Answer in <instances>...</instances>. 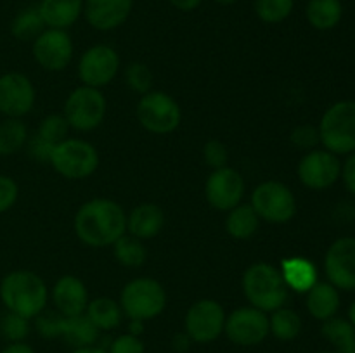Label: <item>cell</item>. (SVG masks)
Instances as JSON below:
<instances>
[{"label": "cell", "instance_id": "obj_36", "mask_svg": "<svg viewBox=\"0 0 355 353\" xmlns=\"http://www.w3.org/2000/svg\"><path fill=\"white\" fill-rule=\"evenodd\" d=\"M0 332L9 343H19L30 336L31 325L30 318H24L21 315L7 311L0 320Z\"/></svg>", "mask_w": 355, "mask_h": 353}, {"label": "cell", "instance_id": "obj_51", "mask_svg": "<svg viewBox=\"0 0 355 353\" xmlns=\"http://www.w3.org/2000/svg\"><path fill=\"white\" fill-rule=\"evenodd\" d=\"M321 353H336V352H321Z\"/></svg>", "mask_w": 355, "mask_h": 353}, {"label": "cell", "instance_id": "obj_49", "mask_svg": "<svg viewBox=\"0 0 355 353\" xmlns=\"http://www.w3.org/2000/svg\"><path fill=\"white\" fill-rule=\"evenodd\" d=\"M349 322L355 327V301H352V305L349 307Z\"/></svg>", "mask_w": 355, "mask_h": 353}, {"label": "cell", "instance_id": "obj_6", "mask_svg": "<svg viewBox=\"0 0 355 353\" xmlns=\"http://www.w3.org/2000/svg\"><path fill=\"white\" fill-rule=\"evenodd\" d=\"M49 163L64 179L83 180L99 168V152L96 145L83 138L68 137L54 145Z\"/></svg>", "mask_w": 355, "mask_h": 353}, {"label": "cell", "instance_id": "obj_12", "mask_svg": "<svg viewBox=\"0 0 355 353\" xmlns=\"http://www.w3.org/2000/svg\"><path fill=\"white\" fill-rule=\"evenodd\" d=\"M121 59L116 48L106 44H97L87 48L78 61V76L82 85L103 89L116 78Z\"/></svg>", "mask_w": 355, "mask_h": 353}, {"label": "cell", "instance_id": "obj_10", "mask_svg": "<svg viewBox=\"0 0 355 353\" xmlns=\"http://www.w3.org/2000/svg\"><path fill=\"white\" fill-rule=\"evenodd\" d=\"M225 317L227 314L217 300L203 298V300L194 301L187 308L186 317H184V331L193 343L208 345V343L217 341L224 334Z\"/></svg>", "mask_w": 355, "mask_h": 353}, {"label": "cell", "instance_id": "obj_3", "mask_svg": "<svg viewBox=\"0 0 355 353\" xmlns=\"http://www.w3.org/2000/svg\"><path fill=\"white\" fill-rule=\"evenodd\" d=\"M241 287L248 303L266 314L284 307L290 296L281 270L266 262L253 263L245 270Z\"/></svg>", "mask_w": 355, "mask_h": 353}, {"label": "cell", "instance_id": "obj_19", "mask_svg": "<svg viewBox=\"0 0 355 353\" xmlns=\"http://www.w3.org/2000/svg\"><path fill=\"white\" fill-rule=\"evenodd\" d=\"M52 301L55 310L64 317H75V315L85 314L89 305V289L80 277L62 275L55 280L52 287Z\"/></svg>", "mask_w": 355, "mask_h": 353}, {"label": "cell", "instance_id": "obj_45", "mask_svg": "<svg viewBox=\"0 0 355 353\" xmlns=\"http://www.w3.org/2000/svg\"><path fill=\"white\" fill-rule=\"evenodd\" d=\"M177 10H182V12H191V10L198 9V7L203 3V0H168Z\"/></svg>", "mask_w": 355, "mask_h": 353}, {"label": "cell", "instance_id": "obj_7", "mask_svg": "<svg viewBox=\"0 0 355 353\" xmlns=\"http://www.w3.org/2000/svg\"><path fill=\"white\" fill-rule=\"evenodd\" d=\"M135 116L141 127L149 134L166 135L180 127L182 109L170 93L162 90H149L139 99Z\"/></svg>", "mask_w": 355, "mask_h": 353}, {"label": "cell", "instance_id": "obj_39", "mask_svg": "<svg viewBox=\"0 0 355 353\" xmlns=\"http://www.w3.org/2000/svg\"><path fill=\"white\" fill-rule=\"evenodd\" d=\"M203 159L211 170L229 166V149L222 141L211 138L203 145Z\"/></svg>", "mask_w": 355, "mask_h": 353}, {"label": "cell", "instance_id": "obj_47", "mask_svg": "<svg viewBox=\"0 0 355 353\" xmlns=\"http://www.w3.org/2000/svg\"><path fill=\"white\" fill-rule=\"evenodd\" d=\"M71 353H107V350L99 345H90V346H82V348H75Z\"/></svg>", "mask_w": 355, "mask_h": 353}, {"label": "cell", "instance_id": "obj_1", "mask_svg": "<svg viewBox=\"0 0 355 353\" xmlns=\"http://www.w3.org/2000/svg\"><path fill=\"white\" fill-rule=\"evenodd\" d=\"M73 228L85 246L107 248L127 234V213L116 201L94 197L78 208Z\"/></svg>", "mask_w": 355, "mask_h": 353}, {"label": "cell", "instance_id": "obj_34", "mask_svg": "<svg viewBox=\"0 0 355 353\" xmlns=\"http://www.w3.org/2000/svg\"><path fill=\"white\" fill-rule=\"evenodd\" d=\"M69 134V125L64 114H49L40 121L37 130V137L49 142L51 145H58L59 142L66 141Z\"/></svg>", "mask_w": 355, "mask_h": 353}, {"label": "cell", "instance_id": "obj_27", "mask_svg": "<svg viewBox=\"0 0 355 353\" xmlns=\"http://www.w3.org/2000/svg\"><path fill=\"white\" fill-rule=\"evenodd\" d=\"M99 329L89 320L85 314L75 315V317H64L61 338L73 348L96 345L99 339Z\"/></svg>", "mask_w": 355, "mask_h": 353}, {"label": "cell", "instance_id": "obj_17", "mask_svg": "<svg viewBox=\"0 0 355 353\" xmlns=\"http://www.w3.org/2000/svg\"><path fill=\"white\" fill-rule=\"evenodd\" d=\"M324 272L338 291H355V237H340L329 246Z\"/></svg>", "mask_w": 355, "mask_h": 353}, {"label": "cell", "instance_id": "obj_38", "mask_svg": "<svg viewBox=\"0 0 355 353\" xmlns=\"http://www.w3.org/2000/svg\"><path fill=\"white\" fill-rule=\"evenodd\" d=\"M290 142L297 149L302 151H312V149H318V145L321 144V137H319V130L314 125H298L291 130L290 134Z\"/></svg>", "mask_w": 355, "mask_h": 353}, {"label": "cell", "instance_id": "obj_16", "mask_svg": "<svg viewBox=\"0 0 355 353\" xmlns=\"http://www.w3.org/2000/svg\"><path fill=\"white\" fill-rule=\"evenodd\" d=\"M37 90L26 75L17 71L0 76V113L7 118H23L33 109Z\"/></svg>", "mask_w": 355, "mask_h": 353}, {"label": "cell", "instance_id": "obj_9", "mask_svg": "<svg viewBox=\"0 0 355 353\" xmlns=\"http://www.w3.org/2000/svg\"><path fill=\"white\" fill-rule=\"evenodd\" d=\"M260 220L269 224H288L297 215V197L286 183L279 180H266L253 189L250 199Z\"/></svg>", "mask_w": 355, "mask_h": 353}, {"label": "cell", "instance_id": "obj_48", "mask_svg": "<svg viewBox=\"0 0 355 353\" xmlns=\"http://www.w3.org/2000/svg\"><path fill=\"white\" fill-rule=\"evenodd\" d=\"M128 332L141 338V334L144 332V322H142V320H130V322H128Z\"/></svg>", "mask_w": 355, "mask_h": 353}, {"label": "cell", "instance_id": "obj_42", "mask_svg": "<svg viewBox=\"0 0 355 353\" xmlns=\"http://www.w3.org/2000/svg\"><path fill=\"white\" fill-rule=\"evenodd\" d=\"M28 149H30V154L33 156L37 161L49 163L51 161V154H52V149H54V145H51L49 142L42 141L40 137H37V135H35V137L28 142Z\"/></svg>", "mask_w": 355, "mask_h": 353}, {"label": "cell", "instance_id": "obj_41", "mask_svg": "<svg viewBox=\"0 0 355 353\" xmlns=\"http://www.w3.org/2000/svg\"><path fill=\"white\" fill-rule=\"evenodd\" d=\"M19 197V187L16 180L7 175H0V215L9 211Z\"/></svg>", "mask_w": 355, "mask_h": 353}, {"label": "cell", "instance_id": "obj_26", "mask_svg": "<svg viewBox=\"0 0 355 353\" xmlns=\"http://www.w3.org/2000/svg\"><path fill=\"white\" fill-rule=\"evenodd\" d=\"M260 227V218L257 211L253 210L252 204H238L227 211L225 217V230L231 237L238 239V241H246V239L253 237Z\"/></svg>", "mask_w": 355, "mask_h": 353}, {"label": "cell", "instance_id": "obj_32", "mask_svg": "<svg viewBox=\"0 0 355 353\" xmlns=\"http://www.w3.org/2000/svg\"><path fill=\"white\" fill-rule=\"evenodd\" d=\"M44 30L45 23L38 12V7H26L19 10L10 23V33L21 42H33Z\"/></svg>", "mask_w": 355, "mask_h": 353}, {"label": "cell", "instance_id": "obj_11", "mask_svg": "<svg viewBox=\"0 0 355 353\" xmlns=\"http://www.w3.org/2000/svg\"><path fill=\"white\" fill-rule=\"evenodd\" d=\"M224 334L238 346H257L266 341L269 331V314L255 307H239L225 317Z\"/></svg>", "mask_w": 355, "mask_h": 353}, {"label": "cell", "instance_id": "obj_8", "mask_svg": "<svg viewBox=\"0 0 355 353\" xmlns=\"http://www.w3.org/2000/svg\"><path fill=\"white\" fill-rule=\"evenodd\" d=\"M107 113L106 96L101 89L80 85L64 100V114L69 128L76 132H92L101 127Z\"/></svg>", "mask_w": 355, "mask_h": 353}, {"label": "cell", "instance_id": "obj_43", "mask_svg": "<svg viewBox=\"0 0 355 353\" xmlns=\"http://www.w3.org/2000/svg\"><path fill=\"white\" fill-rule=\"evenodd\" d=\"M340 176L343 179L347 190L350 194H355V152H350L347 161L342 165V173Z\"/></svg>", "mask_w": 355, "mask_h": 353}, {"label": "cell", "instance_id": "obj_31", "mask_svg": "<svg viewBox=\"0 0 355 353\" xmlns=\"http://www.w3.org/2000/svg\"><path fill=\"white\" fill-rule=\"evenodd\" d=\"M28 144V127L21 118H6L0 121V156L19 152Z\"/></svg>", "mask_w": 355, "mask_h": 353}, {"label": "cell", "instance_id": "obj_46", "mask_svg": "<svg viewBox=\"0 0 355 353\" xmlns=\"http://www.w3.org/2000/svg\"><path fill=\"white\" fill-rule=\"evenodd\" d=\"M0 353H35V350L31 348L28 343L19 341V343H9V345H7Z\"/></svg>", "mask_w": 355, "mask_h": 353}, {"label": "cell", "instance_id": "obj_13", "mask_svg": "<svg viewBox=\"0 0 355 353\" xmlns=\"http://www.w3.org/2000/svg\"><path fill=\"white\" fill-rule=\"evenodd\" d=\"M297 173L300 182L307 189L324 190L335 185L342 173V163L338 156L328 149H312L298 161Z\"/></svg>", "mask_w": 355, "mask_h": 353}, {"label": "cell", "instance_id": "obj_33", "mask_svg": "<svg viewBox=\"0 0 355 353\" xmlns=\"http://www.w3.org/2000/svg\"><path fill=\"white\" fill-rule=\"evenodd\" d=\"M257 17L267 24H279L291 16L295 0H253Z\"/></svg>", "mask_w": 355, "mask_h": 353}, {"label": "cell", "instance_id": "obj_44", "mask_svg": "<svg viewBox=\"0 0 355 353\" xmlns=\"http://www.w3.org/2000/svg\"><path fill=\"white\" fill-rule=\"evenodd\" d=\"M191 343L193 341H191L189 336L186 334V331L177 332V334H173V338H172V348L175 350L177 353H186L187 350H189Z\"/></svg>", "mask_w": 355, "mask_h": 353}, {"label": "cell", "instance_id": "obj_37", "mask_svg": "<svg viewBox=\"0 0 355 353\" xmlns=\"http://www.w3.org/2000/svg\"><path fill=\"white\" fill-rule=\"evenodd\" d=\"M62 324H64V315L59 314L58 310H44L42 314H38L37 317H35V329H37L38 334L45 339L61 338Z\"/></svg>", "mask_w": 355, "mask_h": 353}, {"label": "cell", "instance_id": "obj_28", "mask_svg": "<svg viewBox=\"0 0 355 353\" xmlns=\"http://www.w3.org/2000/svg\"><path fill=\"white\" fill-rule=\"evenodd\" d=\"M322 336L333 345L336 353H355V327L349 318L331 317L322 322Z\"/></svg>", "mask_w": 355, "mask_h": 353}, {"label": "cell", "instance_id": "obj_24", "mask_svg": "<svg viewBox=\"0 0 355 353\" xmlns=\"http://www.w3.org/2000/svg\"><path fill=\"white\" fill-rule=\"evenodd\" d=\"M309 24L319 31H329L340 24L343 17L342 0H309L305 7Z\"/></svg>", "mask_w": 355, "mask_h": 353}, {"label": "cell", "instance_id": "obj_40", "mask_svg": "<svg viewBox=\"0 0 355 353\" xmlns=\"http://www.w3.org/2000/svg\"><path fill=\"white\" fill-rule=\"evenodd\" d=\"M106 350L107 353H146L142 339L139 336L130 334V332L114 338Z\"/></svg>", "mask_w": 355, "mask_h": 353}, {"label": "cell", "instance_id": "obj_30", "mask_svg": "<svg viewBox=\"0 0 355 353\" xmlns=\"http://www.w3.org/2000/svg\"><path fill=\"white\" fill-rule=\"evenodd\" d=\"M113 255L120 265L137 269V266L144 265L148 260V249H146L142 239L127 232L113 244Z\"/></svg>", "mask_w": 355, "mask_h": 353}, {"label": "cell", "instance_id": "obj_23", "mask_svg": "<svg viewBox=\"0 0 355 353\" xmlns=\"http://www.w3.org/2000/svg\"><path fill=\"white\" fill-rule=\"evenodd\" d=\"M281 273L288 289L295 293H307L318 282V266L304 256H290L281 263Z\"/></svg>", "mask_w": 355, "mask_h": 353}, {"label": "cell", "instance_id": "obj_14", "mask_svg": "<svg viewBox=\"0 0 355 353\" xmlns=\"http://www.w3.org/2000/svg\"><path fill=\"white\" fill-rule=\"evenodd\" d=\"M31 52L40 68H44L45 71L58 73L68 68L75 47H73V40L66 30L45 28L33 40Z\"/></svg>", "mask_w": 355, "mask_h": 353}, {"label": "cell", "instance_id": "obj_22", "mask_svg": "<svg viewBox=\"0 0 355 353\" xmlns=\"http://www.w3.org/2000/svg\"><path fill=\"white\" fill-rule=\"evenodd\" d=\"M307 310L315 320H328L335 317L340 310V291L331 282H318L307 291Z\"/></svg>", "mask_w": 355, "mask_h": 353}, {"label": "cell", "instance_id": "obj_5", "mask_svg": "<svg viewBox=\"0 0 355 353\" xmlns=\"http://www.w3.org/2000/svg\"><path fill=\"white\" fill-rule=\"evenodd\" d=\"M318 130L321 144L333 154L355 152V100H338L329 106Z\"/></svg>", "mask_w": 355, "mask_h": 353}, {"label": "cell", "instance_id": "obj_25", "mask_svg": "<svg viewBox=\"0 0 355 353\" xmlns=\"http://www.w3.org/2000/svg\"><path fill=\"white\" fill-rule=\"evenodd\" d=\"M85 315L99 331H113L121 324V318H123L120 303L107 296L90 300L87 305Z\"/></svg>", "mask_w": 355, "mask_h": 353}, {"label": "cell", "instance_id": "obj_35", "mask_svg": "<svg viewBox=\"0 0 355 353\" xmlns=\"http://www.w3.org/2000/svg\"><path fill=\"white\" fill-rule=\"evenodd\" d=\"M125 82H127L128 89L132 92L139 93V96H144L153 87V71L144 62H130L127 66V69H125Z\"/></svg>", "mask_w": 355, "mask_h": 353}, {"label": "cell", "instance_id": "obj_29", "mask_svg": "<svg viewBox=\"0 0 355 353\" xmlns=\"http://www.w3.org/2000/svg\"><path fill=\"white\" fill-rule=\"evenodd\" d=\"M304 322L293 308L281 307L269 314V331L279 341H293L300 336Z\"/></svg>", "mask_w": 355, "mask_h": 353}, {"label": "cell", "instance_id": "obj_4", "mask_svg": "<svg viewBox=\"0 0 355 353\" xmlns=\"http://www.w3.org/2000/svg\"><path fill=\"white\" fill-rule=\"evenodd\" d=\"M118 303L128 320H153L166 308V291L159 280L135 277L123 286Z\"/></svg>", "mask_w": 355, "mask_h": 353}, {"label": "cell", "instance_id": "obj_20", "mask_svg": "<svg viewBox=\"0 0 355 353\" xmlns=\"http://www.w3.org/2000/svg\"><path fill=\"white\" fill-rule=\"evenodd\" d=\"M165 227V211L155 203H142L127 215V232L139 239H153Z\"/></svg>", "mask_w": 355, "mask_h": 353}, {"label": "cell", "instance_id": "obj_50", "mask_svg": "<svg viewBox=\"0 0 355 353\" xmlns=\"http://www.w3.org/2000/svg\"><path fill=\"white\" fill-rule=\"evenodd\" d=\"M214 2H217L218 6H232V3H236L238 0H214Z\"/></svg>", "mask_w": 355, "mask_h": 353}, {"label": "cell", "instance_id": "obj_2", "mask_svg": "<svg viewBox=\"0 0 355 353\" xmlns=\"http://www.w3.org/2000/svg\"><path fill=\"white\" fill-rule=\"evenodd\" d=\"M0 300L7 311L31 320L47 307L49 287L31 270H12L0 282Z\"/></svg>", "mask_w": 355, "mask_h": 353}, {"label": "cell", "instance_id": "obj_15", "mask_svg": "<svg viewBox=\"0 0 355 353\" xmlns=\"http://www.w3.org/2000/svg\"><path fill=\"white\" fill-rule=\"evenodd\" d=\"M245 190V179L232 166L214 170L205 182V197L208 204L218 211H231L241 204Z\"/></svg>", "mask_w": 355, "mask_h": 353}, {"label": "cell", "instance_id": "obj_21", "mask_svg": "<svg viewBox=\"0 0 355 353\" xmlns=\"http://www.w3.org/2000/svg\"><path fill=\"white\" fill-rule=\"evenodd\" d=\"M38 12L45 28L68 30L83 14V0H40Z\"/></svg>", "mask_w": 355, "mask_h": 353}, {"label": "cell", "instance_id": "obj_18", "mask_svg": "<svg viewBox=\"0 0 355 353\" xmlns=\"http://www.w3.org/2000/svg\"><path fill=\"white\" fill-rule=\"evenodd\" d=\"M134 0H83V16L97 31H113L125 24Z\"/></svg>", "mask_w": 355, "mask_h": 353}]
</instances>
